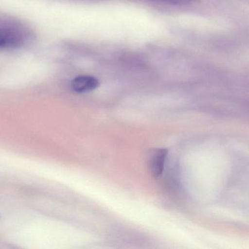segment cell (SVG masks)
Here are the masks:
<instances>
[{
    "label": "cell",
    "mask_w": 249,
    "mask_h": 249,
    "mask_svg": "<svg viewBox=\"0 0 249 249\" xmlns=\"http://www.w3.org/2000/svg\"><path fill=\"white\" fill-rule=\"evenodd\" d=\"M22 43V37L15 30L0 28V49H17L20 47Z\"/></svg>",
    "instance_id": "obj_1"
},
{
    "label": "cell",
    "mask_w": 249,
    "mask_h": 249,
    "mask_svg": "<svg viewBox=\"0 0 249 249\" xmlns=\"http://www.w3.org/2000/svg\"><path fill=\"white\" fill-rule=\"evenodd\" d=\"M100 85L98 79L91 75H81L72 80L71 87L77 93L89 92L96 89Z\"/></svg>",
    "instance_id": "obj_2"
},
{
    "label": "cell",
    "mask_w": 249,
    "mask_h": 249,
    "mask_svg": "<svg viewBox=\"0 0 249 249\" xmlns=\"http://www.w3.org/2000/svg\"><path fill=\"white\" fill-rule=\"evenodd\" d=\"M168 151L166 148L158 149L154 153L150 160V170L154 178H159L162 174Z\"/></svg>",
    "instance_id": "obj_3"
},
{
    "label": "cell",
    "mask_w": 249,
    "mask_h": 249,
    "mask_svg": "<svg viewBox=\"0 0 249 249\" xmlns=\"http://www.w3.org/2000/svg\"><path fill=\"white\" fill-rule=\"evenodd\" d=\"M153 1L179 5H186V4H189L192 2V0H153Z\"/></svg>",
    "instance_id": "obj_4"
}]
</instances>
